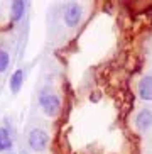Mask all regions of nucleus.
<instances>
[{"label":"nucleus","mask_w":152,"mask_h":154,"mask_svg":"<svg viewBox=\"0 0 152 154\" xmlns=\"http://www.w3.org/2000/svg\"><path fill=\"white\" fill-rule=\"evenodd\" d=\"M22 83H24V69H17V71L10 76V88H12L14 93H17V91L20 90Z\"/></svg>","instance_id":"obj_6"},{"label":"nucleus","mask_w":152,"mask_h":154,"mask_svg":"<svg viewBox=\"0 0 152 154\" xmlns=\"http://www.w3.org/2000/svg\"><path fill=\"white\" fill-rule=\"evenodd\" d=\"M12 147V139L7 131V127H0V152Z\"/></svg>","instance_id":"obj_7"},{"label":"nucleus","mask_w":152,"mask_h":154,"mask_svg":"<svg viewBox=\"0 0 152 154\" xmlns=\"http://www.w3.org/2000/svg\"><path fill=\"white\" fill-rule=\"evenodd\" d=\"M29 146H31L34 151H44L47 147V142H49V137L42 129H32L29 132Z\"/></svg>","instance_id":"obj_2"},{"label":"nucleus","mask_w":152,"mask_h":154,"mask_svg":"<svg viewBox=\"0 0 152 154\" xmlns=\"http://www.w3.org/2000/svg\"><path fill=\"white\" fill-rule=\"evenodd\" d=\"M9 63H10L9 53L4 51V49H0V73H4L5 69L9 68Z\"/></svg>","instance_id":"obj_9"},{"label":"nucleus","mask_w":152,"mask_h":154,"mask_svg":"<svg viewBox=\"0 0 152 154\" xmlns=\"http://www.w3.org/2000/svg\"><path fill=\"white\" fill-rule=\"evenodd\" d=\"M135 124H137L139 129H147V127H150L152 125V113L149 110H142L140 113H137Z\"/></svg>","instance_id":"obj_5"},{"label":"nucleus","mask_w":152,"mask_h":154,"mask_svg":"<svg viewBox=\"0 0 152 154\" xmlns=\"http://www.w3.org/2000/svg\"><path fill=\"white\" fill-rule=\"evenodd\" d=\"M24 10H26V4H24V2H14L12 7H10V12H12V20H14V22H17V20H20V19H22Z\"/></svg>","instance_id":"obj_8"},{"label":"nucleus","mask_w":152,"mask_h":154,"mask_svg":"<svg viewBox=\"0 0 152 154\" xmlns=\"http://www.w3.org/2000/svg\"><path fill=\"white\" fill-rule=\"evenodd\" d=\"M39 105L41 109L44 110L46 115H56L61 109V100L58 95H53V93H47V91H42L39 95Z\"/></svg>","instance_id":"obj_1"},{"label":"nucleus","mask_w":152,"mask_h":154,"mask_svg":"<svg viewBox=\"0 0 152 154\" xmlns=\"http://www.w3.org/2000/svg\"><path fill=\"white\" fill-rule=\"evenodd\" d=\"M139 95L142 100H152V76H144L139 85Z\"/></svg>","instance_id":"obj_4"},{"label":"nucleus","mask_w":152,"mask_h":154,"mask_svg":"<svg viewBox=\"0 0 152 154\" xmlns=\"http://www.w3.org/2000/svg\"><path fill=\"white\" fill-rule=\"evenodd\" d=\"M81 19V7L76 4H69L64 9V22L68 27H74Z\"/></svg>","instance_id":"obj_3"}]
</instances>
